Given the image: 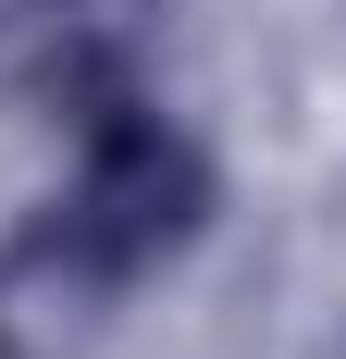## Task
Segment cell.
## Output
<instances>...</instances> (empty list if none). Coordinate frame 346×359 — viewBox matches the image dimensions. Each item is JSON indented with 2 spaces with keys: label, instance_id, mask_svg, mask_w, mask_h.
<instances>
[{
  "label": "cell",
  "instance_id": "2",
  "mask_svg": "<svg viewBox=\"0 0 346 359\" xmlns=\"http://www.w3.org/2000/svg\"><path fill=\"white\" fill-rule=\"evenodd\" d=\"M124 285L137 273L50 198L37 223L0 236V359H87L111 334V310H124Z\"/></svg>",
  "mask_w": 346,
  "mask_h": 359
},
{
  "label": "cell",
  "instance_id": "1",
  "mask_svg": "<svg viewBox=\"0 0 346 359\" xmlns=\"http://www.w3.org/2000/svg\"><path fill=\"white\" fill-rule=\"evenodd\" d=\"M62 211L87 223L124 273H161L173 248H198V223H210V149L186 137L173 111H148V100H99L74 124Z\"/></svg>",
  "mask_w": 346,
  "mask_h": 359
}]
</instances>
